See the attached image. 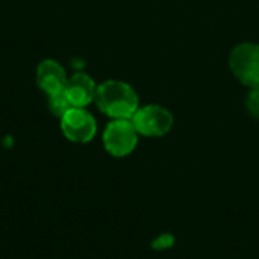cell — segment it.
I'll list each match as a JSON object with an SVG mask.
<instances>
[{"mask_svg":"<svg viewBox=\"0 0 259 259\" xmlns=\"http://www.w3.org/2000/svg\"><path fill=\"white\" fill-rule=\"evenodd\" d=\"M94 102L112 120H131L140 108L137 91L123 80L109 79L97 85Z\"/></svg>","mask_w":259,"mask_h":259,"instance_id":"1","label":"cell"},{"mask_svg":"<svg viewBox=\"0 0 259 259\" xmlns=\"http://www.w3.org/2000/svg\"><path fill=\"white\" fill-rule=\"evenodd\" d=\"M96 90L97 85L94 79L87 73L79 71L68 77L64 93L74 108H85L87 105L94 102Z\"/></svg>","mask_w":259,"mask_h":259,"instance_id":"7","label":"cell"},{"mask_svg":"<svg viewBox=\"0 0 259 259\" xmlns=\"http://www.w3.org/2000/svg\"><path fill=\"white\" fill-rule=\"evenodd\" d=\"M232 74L247 88H259V44L241 42L229 55Z\"/></svg>","mask_w":259,"mask_h":259,"instance_id":"2","label":"cell"},{"mask_svg":"<svg viewBox=\"0 0 259 259\" xmlns=\"http://www.w3.org/2000/svg\"><path fill=\"white\" fill-rule=\"evenodd\" d=\"M67 73L64 67L55 59H44L36 67V85L46 93V96H53L62 93L67 85Z\"/></svg>","mask_w":259,"mask_h":259,"instance_id":"6","label":"cell"},{"mask_svg":"<svg viewBox=\"0 0 259 259\" xmlns=\"http://www.w3.org/2000/svg\"><path fill=\"white\" fill-rule=\"evenodd\" d=\"M246 109L253 118H259V88H252L246 96Z\"/></svg>","mask_w":259,"mask_h":259,"instance_id":"9","label":"cell"},{"mask_svg":"<svg viewBox=\"0 0 259 259\" xmlns=\"http://www.w3.org/2000/svg\"><path fill=\"white\" fill-rule=\"evenodd\" d=\"M59 120L62 134L71 143H90L97 134L96 118L85 108H71Z\"/></svg>","mask_w":259,"mask_h":259,"instance_id":"5","label":"cell"},{"mask_svg":"<svg viewBox=\"0 0 259 259\" xmlns=\"http://www.w3.org/2000/svg\"><path fill=\"white\" fill-rule=\"evenodd\" d=\"M138 144V132L132 120H112L103 131V146L115 158L131 155Z\"/></svg>","mask_w":259,"mask_h":259,"instance_id":"4","label":"cell"},{"mask_svg":"<svg viewBox=\"0 0 259 259\" xmlns=\"http://www.w3.org/2000/svg\"><path fill=\"white\" fill-rule=\"evenodd\" d=\"M47 99H49V108H50L52 114L56 115L58 118H61L65 112H68L71 108H74L64 91L53 94V96H49Z\"/></svg>","mask_w":259,"mask_h":259,"instance_id":"8","label":"cell"},{"mask_svg":"<svg viewBox=\"0 0 259 259\" xmlns=\"http://www.w3.org/2000/svg\"><path fill=\"white\" fill-rule=\"evenodd\" d=\"M131 120L138 135L150 137V138L167 135L175 124L173 114L167 108L156 103L140 106Z\"/></svg>","mask_w":259,"mask_h":259,"instance_id":"3","label":"cell"}]
</instances>
